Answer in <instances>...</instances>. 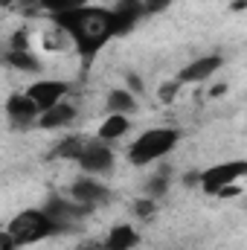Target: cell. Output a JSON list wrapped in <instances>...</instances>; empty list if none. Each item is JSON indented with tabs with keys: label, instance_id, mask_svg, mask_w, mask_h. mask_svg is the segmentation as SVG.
<instances>
[{
	"label": "cell",
	"instance_id": "ac0fdd59",
	"mask_svg": "<svg viewBox=\"0 0 247 250\" xmlns=\"http://www.w3.org/2000/svg\"><path fill=\"white\" fill-rule=\"evenodd\" d=\"M87 0H41V6L44 9H50L53 15H59V12H70V9H82Z\"/></svg>",
	"mask_w": 247,
	"mask_h": 250
},
{
	"label": "cell",
	"instance_id": "30bf717a",
	"mask_svg": "<svg viewBox=\"0 0 247 250\" xmlns=\"http://www.w3.org/2000/svg\"><path fill=\"white\" fill-rule=\"evenodd\" d=\"M79 163H82L84 172H108L111 163H114V154H111L108 146H102V143H90V148L79 157Z\"/></svg>",
	"mask_w": 247,
	"mask_h": 250
},
{
	"label": "cell",
	"instance_id": "52a82bcc",
	"mask_svg": "<svg viewBox=\"0 0 247 250\" xmlns=\"http://www.w3.org/2000/svg\"><path fill=\"white\" fill-rule=\"evenodd\" d=\"M90 207H84V204H79V201H67L62 195H53L47 204H44V212L56 221V224H67V221H76V218H82L84 212H87Z\"/></svg>",
	"mask_w": 247,
	"mask_h": 250
},
{
	"label": "cell",
	"instance_id": "8992f818",
	"mask_svg": "<svg viewBox=\"0 0 247 250\" xmlns=\"http://www.w3.org/2000/svg\"><path fill=\"white\" fill-rule=\"evenodd\" d=\"M143 12H145V9H143L140 0H117V9L111 12V29H114V35L131 32Z\"/></svg>",
	"mask_w": 247,
	"mask_h": 250
},
{
	"label": "cell",
	"instance_id": "ffe728a7",
	"mask_svg": "<svg viewBox=\"0 0 247 250\" xmlns=\"http://www.w3.org/2000/svg\"><path fill=\"white\" fill-rule=\"evenodd\" d=\"M140 3H143L145 12H163V9H169L172 0H140Z\"/></svg>",
	"mask_w": 247,
	"mask_h": 250
},
{
	"label": "cell",
	"instance_id": "9c48e42d",
	"mask_svg": "<svg viewBox=\"0 0 247 250\" xmlns=\"http://www.w3.org/2000/svg\"><path fill=\"white\" fill-rule=\"evenodd\" d=\"M70 198L93 209V207H99V204H105V201H108V189L84 178V181H76V184H73V189H70Z\"/></svg>",
	"mask_w": 247,
	"mask_h": 250
},
{
	"label": "cell",
	"instance_id": "cb8c5ba5",
	"mask_svg": "<svg viewBox=\"0 0 247 250\" xmlns=\"http://www.w3.org/2000/svg\"><path fill=\"white\" fill-rule=\"evenodd\" d=\"M175 87H178V84H166V87H160V99H163V102H169V99L175 96Z\"/></svg>",
	"mask_w": 247,
	"mask_h": 250
},
{
	"label": "cell",
	"instance_id": "2e32d148",
	"mask_svg": "<svg viewBox=\"0 0 247 250\" xmlns=\"http://www.w3.org/2000/svg\"><path fill=\"white\" fill-rule=\"evenodd\" d=\"M6 64H9V67H18V70H26V73H38V70H41V64L35 62L26 50H9Z\"/></svg>",
	"mask_w": 247,
	"mask_h": 250
},
{
	"label": "cell",
	"instance_id": "7402d4cb",
	"mask_svg": "<svg viewBox=\"0 0 247 250\" xmlns=\"http://www.w3.org/2000/svg\"><path fill=\"white\" fill-rule=\"evenodd\" d=\"M15 245H18V242H15V236L6 230V233L0 236V250H15Z\"/></svg>",
	"mask_w": 247,
	"mask_h": 250
},
{
	"label": "cell",
	"instance_id": "6da1fadb",
	"mask_svg": "<svg viewBox=\"0 0 247 250\" xmlns=\"http://www.w3.org/2000/svg\"><path fill=\"white\" fill-rule=\"evenodd\" d=\"M53 18L64 32H70V38L76 41V50L84 59H93L114 38L108 9H70V12H59Z\"/></svg>",
	"mask_w": 247,
	"mask_h": 250
},
{
	"label": "cell",
	"instance_id": "484cf974",
	"mask_svg": "<svg viewBox=\"0 0 247 250\" xmlns=\"http://www.w3.org/2000/svg\"><path fill=\"white\" fill-rule=\"evenodd\" d=\"M0 3H3V6H12V3H15V0H0Z\"/></svg>",
	"mask_w": 247,
	"mask_h": 250
},
{
	"label": "cell",
	"instance_id": "5b68a950",
	"mask_svg": "<svg viewBox=\"0 0 247 250\" xmlns=\"http://www.w3.org/2000/svg\"><path fill=\"white\" fill-rule=\"evenodd\" d=\"M64 93H67V84H64V82H53V79H47V82H35V84L26 90V96L41 108V114L50 111L53 105H59Z\"/></svg>",
	"mask_w": 247,
	"mask_h": 250
},
{
	"label": "cell",
	"instance_id": "4fadbf2b",
	"mask_svg": "<svg viewBox=\"0 0 247 250\" xmlns=\"http://www.w3.org/2000/svg\"><path fill=\"white\" fill-rule=\"evenodd\" d=\"M134 245H137V233H134V227H128V224L114 227V230L108 233V242H105L108 250H131Z\"/></svg>",
	"mask_w": 247,
	"mask_h": 250
},
{
	"label": "cell",
	"instance_id": "277c9868",
	"mask_svg": "<svg viewBox=\"0 0 247 250\" xmlns=\"http://www.w3.org/2000/svg\"><path fill=\"white\" fill-rule=\"evenodd\" d=\"M247 175V160H233V163H221V166H212L201 175V187L206 189L209 195L221 192L224 187H230L233 181L245 178Z\"/></svg>",
	"mask_w": 247,
	"mask_h": 250
},
{
	"label": "cell",
	"instance_id": "d6986e66",
	"mask_svg": "<svg viewBox=\"0 0 247 250\" xmlns=\"http://www.w3.org/2000/svg\"><path fill=\"white\" fill-rule=\"evenodd\" d=\"M166 189H169L166 175H157V178H151V181H148V195H163Z\"/></svg>",
	"mask_w": 247,
	"mask_h": 250
},
{
	"label": "cell",
	"instance_id": "3957f363",
	"mask_svg": "<svg viewBox=\"0 0 247 250\" xmlns=\"http://www.w3.org/2000/svg\"><path fill=\"white\" fill-rule=\"evenodd\" d=\"M59 227H62V224H56L44 209H23L21 215L12 218V224H9L6 230L15 236L18 245H29V242H38V239L56 233Z\"/></svg>",
	"mask_w": 247,
	"mask_h": 250
},
{
	"label": "cell",
	"instance_id": "44dd1931",
	"mask_svg": "<svg viewBox=\"0 0 247 250\" xmlns=\"http://www.w3.org/2000/svg\"><path fill=\"white\" fill-rule=\"evenodd\" d=\"M134 209H137V215H143V218H145V215H151V212H154V204H151V201H137V204H134Z\"/></svg>",
	"mask_w": 247,
	"mask_h": 250
},
{
	"label": "cell",
	"instance_id": "5bb4252c",
	"mask_svg": "<svg viewBox=\"0 0 247 250\" xmlns=\"http://www.w3.org/2000/svg\"><path fill=\"white\" fill-rule=\"evenodd\" d=\"M87 148H90V140H84V137H67V140H62V143H59L56 157H70V160H79Z\"/></svg>",
	"mask_w": 247,
	"mask_h": 250
},
{
	"label": "cell",
	"instance_id": "7a4b0ae2",
	"mask_svg": "<svg viewBox=\"0 0 247 250\" xmlns=\"http://www.w3.org/2000/svg\"><path fill=\"white\" fill-rule=\"evenodd\" d=\"M178 143V131L172 128H154V131H145L128 151V160L134 166H145V163H154L160 160L163 154H169Z\"/></svg>",
	"mask_w": 247,
	"mask_h": 250
},
{
	"label": "cell",
	"instance_id": "ba28073f",
	"mask_svg": "<svg viewBox=\"0 0 247 250\" xmlns=\"http://www.w3.org/2000/svg\"><path fill=\"white\" fill-rule=\"evenodd\" d=\"M221 56H204V59H195L192 64H186L178 76V84H195V82H204L209 79L218 67H221Z\"/></svg>",
	"mask_w": 247,
	"mask_h": 250
},
{
	"label": "cell",
	"instance_id": "603a6c76",
	"mask_svg": "<svg viewBox=\"0 0 247 250\" xmlns=\"http://www.w3.org/2000/svg\"><path fill=\"white\" fill-rule=\"evenodd\" d=\"M12 50H26V32H18L12 38Z\"/></svg>",
	"mask_w": 247,
	"mask_h": 250
},
{
	"label": "cell",
	"instance_id": "9a60e30c",
	"mask_svg": "<svg viewBox=\"0 0 247 250\" xmlns=\"http://www.w3.org/2000/svg\"><path fill=\"white\" fill-rule=\"evenodd\" d=\"M125 131H128V120H125L123 114H111L102 128H99V137L102 140H117V137H123Z\"/></svg>",
	"mask_w": 247,
	"mask_h": 250
},
{
	"label": "cell",
	"instance_id": "d4e9b609",
	"mask_svg": "<svg viewBox=\"0 0 247 250\" xmlns=\"http://www.w3.org/2000/svg\"><path fill=\"white\" fill-rule=\"evenodd\" d=\"M128 87H131V90H140V93H143V82H140L137 76H128Z\"/></svg>",
	"mask_w": 247,
	"mask_h": 250
},
{
	"label": "cell",
	"instance_id": "e0dca14e",
	"mask_svg": "<svg viewBox=\"0 0 247 250\" xmlns=\"http://www.w3.org/2000/svg\"><path fill=\"white\" fill-rule=\"evenodd\" d=\"M134 96L128 93V90H114L111 96H108V108L114 111V114H128V111H134Z\"/></svg>",
	"mask_w": 247,
	"mask_h": 250
},
{
	"label": "cell",
	"instance_id": "7c38bea8",
	"mask_svg": "<svg viewBox=\"0 0 247 250\" xmlns=\"http://www.w3.org/2000/svg\"><path fill=\"white\" fill-rule=\"evenodd\" d=\"M73 120H76V108L67 105V102H59V105H53L50 111L41 114L38 125H41L44 131H53V128H64V125H70Z\"/></svg>",
	"mask_w": 247,
	"mask_h": 250
},
{
	"label": "cell",
	"instance_id": "8fae6325",
	"mask_svg": "<svg viewBox=\"0 0 247 250\" xmlns=\"http://www.w3.org/2000/svg\"><path fill=\"white\" fill-rule=\"evenodd\" d=\"M38 111H41V108H38L26 93H23V96L15 93V96H9V102H6V114H9V120H12L15 125H26Z\"/></svg>",
	"mask_w": 247,
	"mask_h": 250
}]
</instances>
